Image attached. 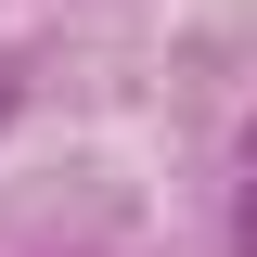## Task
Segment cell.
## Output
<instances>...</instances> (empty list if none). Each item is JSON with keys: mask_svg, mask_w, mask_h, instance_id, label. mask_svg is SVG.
Segmentation results:
<instances>
[{"mask_svg": "<svg viewBox=\"0 0 257 257\" xmlns=\"http://www.w3.org/2000/svg\"><path fill=\"white\" fill-rule=\"evenodd\" d=\"M231 244H244V257H257V193H244V219H231Z\"/></svg>", "mask_w": 257, "mask_h": 257, "instance_id": "cell-1", "label": "cell"}]
</instances>
